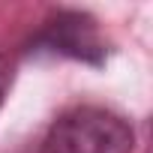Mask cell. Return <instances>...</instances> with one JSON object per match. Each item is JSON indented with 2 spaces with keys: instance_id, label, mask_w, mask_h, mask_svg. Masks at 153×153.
<instances>
[{
  "instance_id": "1",
  "label": "cell",
  "mask_w": 153,
  "mask_h": 153,
  "mask_svg": "<svg viewBox=\"0 0 153 153\" xmlns=\"http://www.w3.org/2000/svg\"><path fill=\"white\" fill-rule=\"evenodd\" d=\"M132 126L99 105L63 111L45 132L42 153H132Z\"/></svg>"
},
{
  "instance_id": "2",
  "label": "cell",
  "mask_w": 153,
  "mask_h": 153,
  "mask_svg": "<svg viewBox=\"0 0 153 153\" xmlns=\"http://www.w3.org/2000/svg\"><path fill=\"white\" fill-rule=\"evenodd\" d=\"M30 54H54V57H72L90 66L105 63V42L96 30V21L84 12L63 9L51 15L42 30L30 39Z\"/></svg>"
},
{
  "instance_id": "3",
  "label": "cell",
  "mask_w": 153,
  "mask_h": 153,
  "mask_svg": "<svg viewBox=\"0 0 153 153\" xmlns=\"http://www.w3.org/2000/svg\"><path fill=\"white\" fill-rule=\"evenodd\" d=\"M6 87H9V66H6V60H3V57H0V105H3Z\"/></svg>"
}]
</instances>
